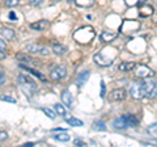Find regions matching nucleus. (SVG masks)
<instances>
[{"label": "nucleus", "instance_id": "f257e3e1", "mask_svg": "<svg viewBox=\"0 0 157 147\" xmlns=\"http://www.w3.org/2000/svg\"><path fill=\"white\" fill-rule=\"evenodd\" d=\"M17 80H18V84H20V87H21V89L24 91V93H25L26 96L32 97L34 93H36L37 83L34 81L32 77H29L26 75H22V74H21V75H18Z\"/></svg>", "mask_w": 157, "mask_h": 147}, {"label": "nucleus", "instance_id": "f03ea898", "mask_svg": "<svg viewBox=\"0 0 157 147\" xmlns=\"http://www.w3.org/2000/svg\"><path fill=\"white\" fill-rule=\"evenodd\" d=\"M94 36H96V33L93 30L92 26H82V28L78 29L77 32H75L73 38L80 43H88L94 38Z\"/></svg>", "mask_w": 157, "mask_h": 147}, {"label": "nucleus", "instance_id": "7ed1b4c3", "mask_svg": "<svg viewBox=\"0 0 157 147\" xmlns=\"http://www.w3.org/2000/svg\"><path fill=\"white\" fill-rule=\"evenodd\" d=\"M93 59H94V62L97 63L98 66L101 67H109L113 65V62H114L115 57L111 55V57H106V53H105V49L100 53L94 54V57H93Z\"/></svg>", "mask_w": 157, "mask_h": 147}, {"label": "nucleus", "instance_id": "20e7f679", "mask_svg": "<svg viewBox=\"0 0 157 147\" xmlns=\"http://www.w3.org/2000/svg\"><path fill=\"white\" fill-rule=\"evenodd\" d=\"M25 51L34 54V55H42V57H47L50 54V49L47 46L39 45V43H32V45H28Z\"/></svg>", "mask_w": 157, "mask_h": 147}, {"label": "nucleus", "instance_id": "39448f33", "mask_svg": "<svg viewBox=\"0 0 157 147\" xmlns=\"http://www.w3.org/2000/svg\"><path fill=\"white\" fill-rule=\"evenodd\" d=\"M130 95L132 99L135 100H141L145 97V93H144V88H143V84L141 81H135L132 83V85L130 88Z\"/></svg>", "mask_w": 157, "mask_h": 147}, {"label": "nucleus", "instance_id": "423d86ee", "mask_svg": "<svg viewBox=\"0 0 157 147\" xmlns=\"http://www.w3.org/2000/svg\"><path fill=\"white\" fill-rule=\"evenodd\" d=\"M134 74L136 77H140V79H145V77H149L153 75V71H152V68H149L148 66L145 65H135L134 67Z\"/></svg>", "mask_w": 157, "mask_h": 147}, {"label": "nucleus", "instance_id": "0eeeda50", "mask_svg": "<svg viewBox=\"0 0 157 147\" xmlns=\"http://www.w3.org/2000/svg\"><path fill=\"white\" fill-rule=\"evenodd\" d=\"M141 84H143V88H144L145 97H149V99L156 97V83L153 80L145 77V79L141 80Z\"/></svg>", "mask_w": 157, "mask_h": 147}, {"label": "nucleus", "instance_id": "6e6552de", "mask_svg": "<svg viewBox=\"0 0 157 147\" xmlns=\"http://www.w3.org/2000/svg\"><path fill=\"white\" fill-rule=\"evenodd\" d=\"M66 75H67V68H66V66H62V65L54 67L50 72V77L54 81H59V80L64 79Z\"/></svg>", "mask_w": 157, "mask_h": 147}, {"label": "nucleus", "instance_id": "1a4fd4ad", "mask_svg": "<svg viewBox=\"0 0 157 147\" xmlns=\"http://www.w3.org/2000/svg\"><path fill=\"white\" fill-rule=\"evenodd\" d=\"M126 97H127V92L124 88H115L109 95V99L111 101H123Z\"/></svg>", "mask_w": 157, "mask_h": 147}, {"label": "nucleus", "instance_id": "9d476101", "mask_svg": "<svg viewBox=\"0 0 157 147\" xmlns=\"http://www.w3.org/2000/svg\"><path fill=\"white\" fill-rule=\"evenodd\" d=\"M118 34H119V32H114V30H104L101 33V41L105 42V43H109L111 41H114L115 38L118 37Z\"/></svg>", "mask_w": 157, "mask_h": 147}, {"label": "nucleus", "instance_id": "9b49d317", "mask_svg": "<svg viewBox=\"0 0 157 147\" xmlns=\"http://www.w3.org/2000/svg\"><path fill=\"white\" fill-rule=\"evenodd\" d=\"M48 26H50V21H48V20H39V21H37V22L30 24V28L33 29V30H37V32H43V30H46Z\"/></svg>", "mask_w": 157, "mask_h": 147}, {"label": "nucleus", "instance_id": "f8f14e48", "mask_svg": "<svg viewBox=\"0 0 157 147\" xmlns=\"http://www.w3.org/2000/svg\"><path fill=\"white\" fill-rule=\"evenodd\" d=\"M0 36L6 41H12L14 38V30L11 28H2L0 29Z\"/></svg>", "mask_w": 157, "mask_h": 147}, {"label": "nucleus", "instance_id": "ddd939ff", "mask_svg": "<svg viewBox=\"0 0 157 147\" xmlns=\"http://www.w3.org/2000/svg\"><path fill=\"white\" fill-rule=\"evenodd\" d=\"M62 101H63V104H64L66 106H68V108H72L73 99H72L71 92L68 91V89H64V91L62 92Z\"/></svg>", "mask_w": 157, "mask_h": 147}, {"label": "nucleus", "instance_id": "4468645a", "mask_svg": "<svg viewBox=\"0 0 157 147\" xmlns=\"http://www.w3.org/2000/svg\"><path fill=\"white\" fill-rule=\"evenodd\" d=\"M123 118H124L127 127H136L139 125V120H137L134 114H126V116H123Z\"/></svg>", "mask_w": 157, "mask_h": 147}, {"label": "nucleus", "instance_id": "2eb2a0df", "mask_svg": "<svg viewBox=\"0 0 157 147\" xmlns=\"http://www.w3.org/2000/svg\"><path fill=\"white\" fill-rule=\"evenodd\" d=\"M16 58H17L20 62H25V63H29V65H36V63L38 62V61L34 59V58L29 57L28 54H24V53H18V54H16Z\"/></svg>", "mask_w": 157, "mask_h": 147}, {"label": "nucleus", "instance_id": "dca6fc26", "mask_svg": "<svg viewBox=\"0 0 157 147\" xmlns=\"http://www.w3.org/2000/svg\"><path fill=\"white\" fill-rule=\"evenodd\" d=\"M136 63L135 62H122L119 66H118V70L122 71V72H130L134 70Z\"/></svg>", "mask_w": 157, "mask_h": 147}, {"label": "nucleus", "instance_id": "f3484780", "mask_svg": "<svg viewBox=\"0 0 157 147\" xmlns=\"http://www.w3.org/2000/svg\"><path fill=\"white\" fill-rule=\"evenodd\" d=\"M139 14L141 17H149L153 14V7L152 6H145V4H143V6L140 7V12Z\"/></svg>", "mask_w": 157, "mask_h": 147}, {"label": "nucleus", "instance_id": "a211bd4d", "mask_svg": "<svg viewBox=\"0 0 157 147\" xmlns=\"http://www.w3.org/2000/svg\"><path fill=\"white\" fill-rule=\"evenodd\" d=\"M89 79V71H84V72H81L80 75H78V77H77V80H76V83H77V87H82L86 83V80Z\"/></svg>", "mask_w": 157, "mask_h": 147}, {"label": "nucleus", "instance_id": "6ab92c4d", "mask_svg": "<svg viewBox=\"0 0 157 147\" xmlns=\"http://www.w3.org/2000/svg\"><path fill=\"white\" fill-rule=\"evenodd\" d=\"M52 51L56 55H63V54L67 53V47L60 45V43H52Z\"/></svg>", "mask_w": 157, "mask_h": 147}, {"label": "nucleus", "instance_id": "aec40b11", "mask_svg": "<svg viewBox=\"0 0 157 147\" xmlns=\"http://www.w3.org/2000/svg\"><path fill=\"white\" fill-rule=\"evenodd\" d=\"M73 3H75L77 7H81V8H89V7H92L93 4L96 3V0H73Z\"/></svg>", "mask_w": 157, "mask_h": 147}, {"label": "nucleus", "instance_id": "412c9836", "mask_svg": "<svg viewBox=\"0 0 157 147\" xmlns=\"http://www.w3.org/2000/svg\"><path fill=\"white\" fill-rule=\"evenodd\" d=\"M20 67H21L22 70H26V71H29V72H32L34 76H37V77H38V79H41V80H46V79H45V76H43L42 74H39L37 70H34V68L29 67V66H25V65H22V63H21V65H20Z\"/></svg>", "mask_w": 157, "mask_h": 147}, {"label": "nucleus", "instance_id": "4be33fe9", "mask_svg": "<svg viewBox=\"0 0 157 147\" xmlns=\"http://www.w3.org/2000/svg\"><path fill=\"white\" fill-rule=\"evenodd\" d=\"M52 138L55 139V141H58V142H68V141L71 139V137H70V134H68V133L63 131V133H59L56 135H54Z\"/></svg>", "mask_w": 157, "mask_h": 147}, {"label": "nucleus", "instance_id": "5701e85b", "mask_svg": "<svg viewBox=\"0 0 157 147\" xmlns=\"http://www.w3.org/2000/svg\"><path fill=\"white\" fill-rule=\"evenodd\" d=\"M66 122L68 125H71V126H82L84 125V122H82L81 120H78V118H75V117H68V118H66Z\"/></svg>", "mask_w": 157, "mask_h": 147}, {"label": "nucleus", "instance_id": "b1692460", "mask_svg": "<svg viewBox=\"0 0 157 147\" xmlns=\"http://www.w3.org/2000/svg\"><path fill=\"white\" fill-rule=\"evenodd\" d=\"M54 109H55V112L59 114V116H62V117H64L67 114V112L64 109V106H63L62 104H55L54 105Z\"/></svg>", "mask_w": 157, "mask_h": 147}, {"label": "nucleus", "instance_id": "393cba45", "mask_svg": "<svg viewBox=\"0 0 157 147\" xmlns=\"http://www.w3.org/2000/svg\"><path fill=\"white\" fill-rule=\"evenodd\" d=\"M93 129L94 130H106L105 122L104 121H96L94 124H93Z\"/></svg>", "mask_w": 157, "mask_h": 147}, {"label": "nucleus", "instance_id": "a878e982", "mask_svg": "<svg viewBox=\"0 0 157 147\" xmlns=\"http://www.w3.org/2000/svg\"><path fill=\"white\" fill-rule=\"evenodd\" d=\"M0 100H3V101H8V102H12V104H16V102H17V100L14 99V97L8 96V95H0Z\"/></svg>", "mask_w": 157, "mask_h": 147}, {"label": "nucleus", "instance_id": "bb28decb", "mask_svg": "<svg viewBox=\"0 0 157 147\" xmlns=\"http://www.w3.org/2000/svg\"><path fill=\"white\" fill-rule=\"evenodd\" d=\"M42 112L43 113H45L48 118H51V120H55V113H54V112L51 110V109H48V108H42Z\"/></svg>", "mask_w": 157, "mask_h": 147}, {"label": "nucleus", "instance_id": "cd10ccee", "mask_svg": "<svg viewBox=\"0 0 157 147\" xmlns=\"http://www.w3.org/2000/svg\"><path fill=\"white\" fill-rule=\"evenodd\" d=\"M147 133H148L149 135L156 137V135H157V125H156V124L151 125V126L148 127V129H147Z\"/></svg>", "mask_w": 157, "mask_h": 147}, {"label": "nucleus", "instance_id": "c85d7f7f", "mask_svg": "<svg viewBox=\"0 0 157 147\" xmlns=\"http://www.w3.org/2000/svg\"><path fill=\"white\" fill-rule=\"evenodd\" d=\"M18 4H20V0H6L7 7H16Z\"/></svg>", "mask_w": 157, "mask_h": 147}, {"label": "nucleus", "instance_id": "c756f323", "mask_svg": "<svg viewBox=\"0 0 157 147\" xmlns=\"http://www.w3.org/2000/svg\"><path fill=\"white\" fill-rule=\"evenodd\" d=\"M124 3H126L127 7H135V6H137V0H124Z\"/></svg>", "mask_w": 157, "mask_h": 147}, {"label": "nucleus", "instance_id": "7c9ffc66", "mask_svg": "<svg viewBox=\"0 0 157 147\" xmlns=\"http://www.w3.org/2000/svg\"><path fill=\"white\" fill-rule=\"evenodd\" d=\"M7 138H8V134H7V131H4V130H0V142L6 141Z\"/></svg>", "mask_w": 157, "mask_h": 147}, {"label": "nucleus", "instance_id": "2f4dec72", "mask_svg": "<svg viewBox=\"0 0 157 147\" xmlns=\"http://www.w3.org/2000/svg\"><path fill=\"white\" fill-rule=\"evenodd\" d=\"M106 95V87H105V83L101 81V97H105Z\"/></svg>", "mask_w": 157, "mask_h": 147}, {"label": "nucleus", "instance_id": "473e14b6", "mask_svg": "<svg viewBox=\"0 0 157 147\" xmlns=\"http://www.w3.org/2000/svg\"><path fill=\"white\" fill-rule=\"evenodd\" d=\"M0 50H2V51H7V45H6V42H4L2 38H0Z\"/></svg>", "mask_w": 157, "mask_h": 147}, {"label": "nucleus", "instance_id": "72a5a7b5", "mask_svg": "<svg viewBox=\"0 0 157 147\" xmlns=\"http://www.w3.org/2000/svg\"><path fill=\"white\" fill-rule=\"evenodd\" d=\"M4 81H6V74L3 71H0V85H3Z\"/></svg>", "mask_w": 157, "mask_h": 147}, {"label": "nucleus", "instance_id": "f704fd0d", "mask_svg": "<svg viewBox=\"0 0 157 147\" xmlns=\"http://www.w3.org/2000/svg\"><path fill=\"white\" fill-rule=\"evenodd\" d=\"M75 146H86V143L80 139H75Z\"/></svg>", "mask_w": 157, "mask_h": 147}, {"label": "nucleus", "instance_id": "c9c22d12", "mask_svg": "<svg viewBox=\"0 0 157 147\" xmlns=\"http://www.w3.org/2000/svg\"><path fill=\"white\" fill-rule=\"evenodd\" d=\"M9 18H11L12 21H16V18H17L16 13H14V12H11V13H9Z\"/></svg>", "mask_w": 157, "mask_h": 147}, {"label": "nucleus", "instance_id": "e433bc0d", "mask_svg": "<svg viewBox=\"0 0 157 147\" xmlns=\"http://www.w3.org/2000/svg\"><path fill=\"white\" fill-rule=\"evenodd\" d=\"M6 57H7L6 51H2V50H0V61H2V59H6Z\"/></svg>", "mask_w": 157, "mask_h": 147}, {"label": "nucleus", "instance_id": "4c0bfd02", "mask_svg": "<svg viewBox=\"0 0 157 147\" xmlns=\"http://www.w3.org/2000/svg\"><path fill=\"white\" fill-rule=\"evenodd\" d=\"M147 3V0H137V6H143V4H145Z\"/></svg>", "mask_w": 157, "mask_h": 147}, {"label": "nucleus", "instance_id": "58836bf2", "mask_svg": "<svg viewBox=\"0 0 157 147\" xmlns=\"http://www.w3.org/2000/svg\"><path fill=\"white\" fill-rule=\"evenodd\" d=\"M22 146H24V147H33L34 143H32V142H28V143H24Z\"/></svg>", "mask_w": 157, "mask_h": 147}, {"label": "nucleus", "instance_id": "ea45409f", "mask_svg": "<svg viewBox=\"0 0 157 147\" xmlns=\"http://www.w3.org/2000/svg\"><path fill=\"white\" fill-rule=\"evenodd\" d=\"M42 0H36V2H32V4H41Z\"/></svg>", "mask_w": 157, "mask_h": 147}]
</instances>
